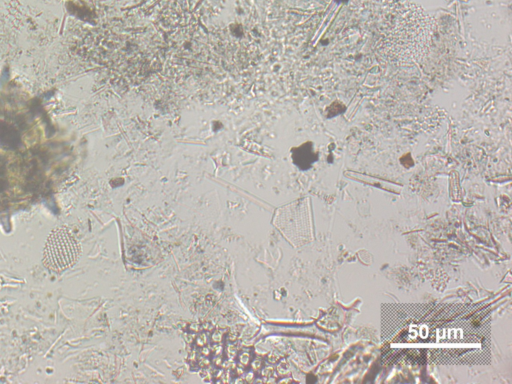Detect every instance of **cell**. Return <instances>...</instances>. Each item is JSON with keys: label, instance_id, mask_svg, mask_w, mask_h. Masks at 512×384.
Masks as SVG:
<instances>
[{"label": "cell", "instance_id": "cell-1", "mask_svg": "<svg viewBox=\"0 0 512 384\" xmlns=\"http://www.w3.org/2000/svg\"><path fill=\"white\" fill-rule=\"evenodd\" d=\"M81 253L76 236L65 226L53 229L43 249L42 263L46 269L61 273L71 268Z\"/></svg>", "mask_w": 512, "mask_h": 384}]
</instances>
